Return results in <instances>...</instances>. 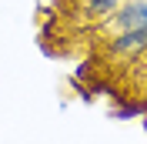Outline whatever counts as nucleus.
<instances>
[{"label":"nucleus","mask_w":147,"mask_h":144,"mask_svg":"<svg viewBox=\"0 0 147 144\" xmlns=\"http://www.w3.org/2000/svg\"><path fill=\"white\" fill-rule=\"evenodd\" d=\"M140 127H144V134H147V114H144V117H140Z\"/></svg>","instance_id":"nucleus-5"},{"label":"nucleus","mask_w":147,"mask_h":144,"mask_svg":"<svg viewBox=\"0 0 147 144\" xmlns=\"http://www.w3.org/2000/svg\"><path fill=\"white\" fill-rule=\"evenodd\" d=\"M104 24L114 30H144L147 27V0H124Z\"/></svg>","instance_id":"nucleus-2"},{"label":"nucleus","mask_w":147,"mask_h":144,"mask_svg":"<svg viewBox=\"0 0 147 144\" xmlns=\"http://www.w3.org/2000/svg\"><path fill=\"white\" fill-rule=\"evenodd\" d=\"M107 57H120V60H134L147 50V27L144 30H117L114 37H107L104 44Z\"/></svg>","instance_id":"nucleus-1"},{"label":"nucleus","mask_w":147,"mask_h":144,"mask_svg":"<svg viewBox=\"0 0 147 144\" xmlns=\"http://www.w3.org/2000/svg\"><path fill=\"white\" fill-rule=\"evenodd\" d=\"M124 0H84V17L87 20H107Z\"/></svg>","instance_id":"nucleus-4"},{"label":"nucleus","mask_w":147,"mask_h":144,"mask_svg":"<svg viewBox=\"0 0 147 144\" xmlns=\"http://www.w3.org/2000/svg\"><path fill=\"white\" fill-rule=\"evenodd\" d=\"M114 97L120 101V107L110 111V121H137V117H144V114H147V101L127 97V94H117V90H114Z\"/></svg>","instance_id":"nucleus-3"},{"label":"nucleus","mask_w":147,"mask_h":144,"mask_svg":"<svg viewBox=\"0 0 147 144\" xmlns=\"http://www.w3.org/2000/svg\"><path fill=\"white\" fill-rule=\"evenodd\" d=\"M140 60H144V67H147V50H144V54H140Z\"/></svg>","instance_id":"nucleus-6"}]
</instances>
